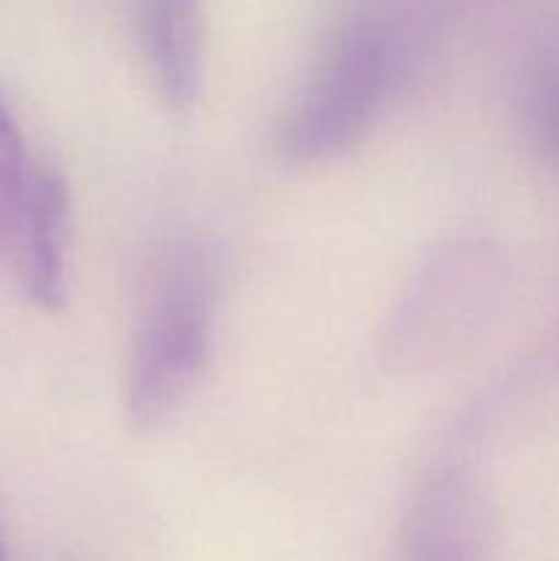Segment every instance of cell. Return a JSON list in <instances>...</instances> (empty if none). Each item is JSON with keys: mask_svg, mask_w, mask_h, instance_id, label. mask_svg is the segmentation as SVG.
<instances>
[{"mask_svg": "<svg viewBox=\"0 0 559 561\" xmlns=\"http://www.w3.org/2000/svg\"><path fill=\"white\" fill-rule=\"evenodd\" d=\"M398 69V33L384 16H356L340 27L280 121V153L312 164L360 146L387 104Z\"/></svg>", "mask_w": 559, "mask_h": 561, "instance_id": "obj_1", "label": "cell"}, {"mask_svg": "<svg viewBox=\"0 0 559 561\" xmlns=\"http://www.w3.org/2000/svg\"><path fill=\"white\" fill-rule=\"evenodd\" d=\"M535 126L543 146L559 157V69L543 85L535 107Z\"/></svg>", "mask_w": 559, "mask_h": 561, "instance_id": "obj_6", "label": "cell"}, {"mask_svg": "<svg viewBox=\"0 0 559 561\" xmlns=\"http://www.w3.org/2000/svg\"><path fill=\"white\" fill-rule=\"evenodd\" d=\"M66 247L69 186L58 168L36 162L11 250L22 288L36 305L60 307L66 301Z\"/></svg>", "mask_w": 559, "mask_h": 561, "instance_id": "obj_4", "label": "cell"}, {"mask_svg": "<svg viewBox=\"0 0 559 561\" xmlns=\"http://www.w3.org/2000/svg\"><path fill=\"white\" fill-rule=\"evenodd\" d=\"M135 25L151 80L173 110L195 107L206 69L203 0H135Z\"/></svg>", "mask_w": 559, "mask_h": 561, "instance_id": "obj_3", "label": "cell"}, {"mask_svg": "<svg viewBox=\"0 0 559 561\" xmlns=\"http://www.w3.org/2000/svg\"><path fill=\"white\" fill-rule=\"evenodd\" d=\"M398 561H427V559H414V557H406V553H398Z\"/></svg>", "mask_w": 559, "mask_h": 561, "instance_id": "obj_7", "label": "cell"}, {"mask_svg": "<svg viewBox=\"0 0 559 561\" xmlns=\"http://www.w3.org/2000/svg\"><path fill=\"white\" fill-rule=\"evenodd\" d=\"M0 561H5V553H3V542H0Z\"/></svg>", "mask_w": 559, "mask_h": 561, "instance_id": "obj_8", "label": "cell"}, {"mask_svg": "<svg viewBox=\"0 0 559 561\" xmlns=\"http://www.w3.org/2000/svg\"><path fill=\"white\" fill-rule=\"evenodd\" d=\"M217 285L197 250L164 261L140 310L126 378V411L142 431L164 425L195 389L214 337Z\"/></svg>", "mask_w": 559, "mask_h": 561, "instance_id": "obj_2", "label": "cell"}, {"mask_svg": "<svg viewBox=\"0 0 559 561\" xmlns=\"http://www.w3.org/2000/svg\"><path fill=\"white\" fill-rule=\"evenodd\" d=\"M33 164L36 162L27 157L25 140H22L20 124L11 113L9 99L0 91V263L11 261Z\"/></svg>", "mask_w": 559, "mask_h": 561, "instance_id": "obj_5", "label": "cell"}]
</instances>
